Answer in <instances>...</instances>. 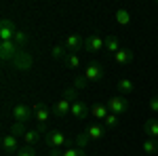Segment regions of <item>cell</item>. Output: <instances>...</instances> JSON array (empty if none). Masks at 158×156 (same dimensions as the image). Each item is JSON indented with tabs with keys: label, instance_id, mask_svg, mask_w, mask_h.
I'll use <instances>...</instances> for the list:
<instances>
[{
	"label": "cell",
	"instance_id": "obj_1",
	"mask_svg": "<svg viewBox=\"0 0 158 156\" xmlns=\"http://www.w3.org/2000/svg\"><path fill=\"white\" fill-rule=\"evenodd\" d=\"M78 99V95H76V89H65L63 91V95H61V99L55 103V108H53V114L57 116V118H65V116H70V110H72V103Z\"/></svg>",
	"mask_w": 158,
	"mask_h": 156
},
{
	"label": "cell",
	"instance_id": "obj_2",
	"mask_svg": "<svg viewBox=\"0 0 158 156\" xmlns=\"http://www.w3.org/2000/svg\"><path fill=\"white\" fill-rule=\"evenodd\" d=\"M32 118H34V106H27L23 101H19V103L13 106V120L15 122L25 124V122H30Z\"/></svg>",
	"mask_w": 158,
	"mask_h": 156
},
{
	"label": "cell",
	"instance_id": "obj_3",
	"mask_svg": "<svg viewBox=\"0 0 158 156\" xmlns=\"http://www.w3.org/2000/svg\"><path fill=\"white\" fill-rule=\"evenodd\" d=\"M106 106H108V110L112 112V114L122 116V114L129 110V101H127V97H122V95H114V97H110L108 101H106Z\"/></svg>",
	"mask_w": 158,
	"mask_h": 156
},
{
	"label": "cell",
	"instance_id": "obj_4",
	"mask_svg": "<svg viewBox=\"0 0 158 156\" xmlns=\"http://www.w3.org/2000/svg\"><path fill=\"white\" fill-rule=\"evenodd\" d=\"M85 51L89 53H99V51H106V36L101 34H91L85 38Z\"/></svg>",
	"mask_w": 158,
	"mask_h": 156
},
{
	"label": "cell",
	"instance_id": "obj_5",
	"mask_svg": "<svg viewBox=\"0 0 158 156\" xmlns=\"http://www.w3.org/2000/svg\"><path fill=\"white\" fill-rule=\"evenodd\" d=\"M19 53H21V48L17 47L13 40H9V42H0V57H2V61H15Z\"/></svg>",
	"mask_w": 158,
	"mask_h": 156
},
{
	"label": "cell",
	"instance_id": "obj_6",
	"mask_svg": "<svg viewBox=\"0 0 158 156\" xmlns=\"http://www.w3.org/2000/svg\"><path fill=\"white\" fill-rule=\"evenodd\" d=\"M47 145H49V150H63V145H68V137L61 131H49L47 133Z\"/></svg>",
	"mask_w": 158,
	"mask_h": 156
},
{
	"label": "cell",
	"instance_id": "obj_7",
	"mask_svg": "<svg viewBox=\"0 0 158 156\" xmlns=\"http://www.w3.org/2000/svg\"><path fill=\"white\" fill-rule=\"evenodd\" d=\"M82 76H85L89 82L101 80V78H103V68H101V63H97V61H91L85 70H82Z\"/></svg>",
	"mask_w": 158,
	"mask_h": 156
},
{
	"label": "cell",
	"instance_id": "obj_8",
	"mask_svg": "<svg viewBox=\"0 0 158 156\" xmlns=\"http://www.w3.org/2000/svg\"><path fill=\"white\" fill-rule=\"evenodd\" d=\"M15 34H17L15 23H13L11 19H6V17H4V19L0 21V42H9V40H13Z\"/></svg>",
	"mask_w": 158,
	"mask_h": 156
},
{
	"label": "cell",
	"instance_id": "obj_9",
	"mask_svg": "<svg viewBox=\"0 0 158 156\" xmlns=\"http://www.w3.org/2000/svg\"><path fill=\"white\" fill-rule=\"evenodd\" d=\"M63 47L68 53H76V51H80V47H85V38L80 34H68L63 40Z\"/></svg>",
	"mask_w": 158,
	"mask_h": 156
},
{
	"label": "cell",
	"instance_id": "obj_10",
	"mask_svg": "<svg viewBox=\"0 0 158 156\" xmlns=\"http://www.w3.org/2000/svg\"><path fill=\"white\" fill-rule=\"evenodd\" d=\"M86 114H89V108H86V103L82 99H76L72 103V110H70V118L74 120H85Z\"/></svg>",
	"mask_w": 158,
	"mask_h": 156
},
{
	"label": "cell",
	"instance_id": "obj_11",
	"mask_svg": "<svg viewBox=\"0 0 158 156\" xmlns=\"http://www.w3.org/2000/svg\"><path fill=\"white\" fill-rule=\"evenodd\" d=\"M51 118V110L47 103H36L34 106V120H36L38 124H47Z\"/></svg>",
	"mask_w": 158,
	"mask_h": 156
},
{
	"label": "cell",
	"instance_id": "obj_12",
	"mask_svg": "<svg viewBox=\"0 0 158 156\" xmlns=\"http://www.w3.org/2000/svg\"><path fill=\"white\" fill-rule=\"evenodd\" d=\"M85 133H86L89 139H103L106 133H108V129H106L101 122H93V124H89V127L85 129Z\"/></svg>",
	"mask_w": 158,
	"mask_h": 156
},
{
	"label": "cell",
	"instance_id": "obj_13",
	"mask_svg": "<svg viewBox=\"0 0 158 156\" xmlns=\"http://www.w3.org/2000/svg\"><path fill=\"white\" fill-rule=\"evenodd\" d=\"M2 152L4 154H17L19 152V141H17V137L13 135V133H9V135H4L2 137Z\"/></svg>",
	"mask_w": 158,
	"mask_h": 156
},
{
	"label": "cell",
	"instance_id": "obj_14",
	"mask_svg": "<svg viewBox=\"0 0 158 156\" xmlns=\"http://www.w3.org/2000/svg\"><path fill=\"white\" fill-rule=\"evenodd\" d=\"M133 59H135V53L131 48H124V47L114 55V63H118V65H129Z\"/></svg>",
	"mask_w": 158,
	"mask_h": 156
},
{
	"label": "cell",
	"instance_id": "obj_15",
	"mask_svg": "<svg viewBox=\"0 0 158 156\" xmlns=\"http://www.w3.org/2000/svg\"><path fill=\"white\" fill-rule=\"evenodd\" d=\"M49 156H86L85 148H65V150H49Z\"/></svg>",
	"mask_w": 158,
	"mask_h": 156
},
{
	"label": "cell",
	"instance_id": "obj_16",
	"mask_svg": "<svg viewBox=\"0 0 158 156\" xmlns=\"http://www.w3.org/2000/svg\"><path fill=\"white\" fill-rule=\"evenodd\" d=\"M13 65H15L17 70H21V72H23V70H30V68H32V55L25 53V51H21V53L17 55V59L13 61Z\"/></svg>",
	"mask_w": 158,
	"mask_h": 156
},
{
	"label": "cell",
	"instance_id": "obj_17",
	"mask_svg": "<svg viewBox=\"0 0 158 156\" xmlns=\"http://www.w3.org/2000/svg\"><path fill=\"white\" fill-rule=\"evenodd\" d=\"M143 133H146L150 139H156L158 141V118H150L143 122Z\"/></svg>",
	"mask_w": 158,
	"mask_h": 156
},
{
	"label": "cell",
	"instance_id": "obj_18",
	"mask_svg": "<svg viewBox=\"0 0 158 156\" xmlns=\"http://www.w3.org/2000/svg\"><path fill=\"white\" fill-rule=\"evenodd\" d=\"M108 114H110V110H108L106 103H93V108H91V116L97 118V122H103Z\"/></svg>",
	"mask_w": 158,
	"mask_h": 156
},
{
	"label": "cell",
	"instance_id": "obj_19",
	"mask_svg": "<svg viewBox=\"0 0 158 156\" xmlns=\"http://www.w3.org/2000/svg\"><path fill=\"white\" fill-rule=\"evenodd\" d=\"M40 139H42V133L38 131V129H27L25 135H23V144L25 145H36Z\"/></svg>",
	"mask_w": 158,
	"mask_h": 156
},
{
	"label": "cell",
	"instance_id": "obj_20",
	"mask_svg": "<svg viewBox=\"0 0 158 156\" xmlns=\"http://www.w3.org/2000/svg\"><path fill=\"white\" fill-rule=\"evenodd\" d=\"M63 65H65L68 70H76V68H80V65H82V59H80V55H78V53H68V55H65V59H63Z\"/></svg>",
	"mask_w": 158,
	"mask_h": 156
},
{
	"label": "cell",
	"instance_id": "obj_21",
	"mask_svg": "<svg viewBox=\"0 0 158 156\" xmlns=\"http://www.w3.org/2000/svg\"><path fill=\"white\" fill-rule=\"evenodd\" d=\"M114 21L118 25H129L131 23V11L129 9H118L114 13Z\"/></svg>",
	"mask_w": 158,
	"mask_h": 156
},
{
	"label": "cell",
	"instance_id": "obj_22",
	"mask_svg": "<svg viewBox=\"0 0 158 156\" xmlns=\"http://www.w3.org/2000/svg\"><path fill=\"white\" fill-rule=\"evenodd\" d=\"M120 48H122V47H120V40H118L116 36H106V51H108V53L116 55Z\"/></svg>",
	"mask_w": 158,
	"mask_h": 156
},
{
	"label": "cell",
	"instance_id": "obj_23",
	"mask_svg": "<svg viewBox=\"0 0 158 156\" xmlns=\"http://www.w3.org/2000/svg\"><path fill=\"white\" fill-rule=\"evenodd\" d=\"M116 86H118V91H120V93H124V95H131V93L135 91L133 80H129V78H120V80L116 82Z\"/></svg>",
	"mask_w": 158,
	"mask_h": 156
},
{
	"label": "cell",
	"instance_id": "obj_24",
	"mask_svg": "<svg viewBox=\"0 0 158 156\" xmlns=\"http://www.w3.org/2000/svg\"><path fill=\"white\" fill-rule=\"evenodd\" d=\"M118 122H120V116H118V114H112V112H110L108 116H106V120H103L101 124H103V127H106L108 131H114V129L118 127Z\"/></svg>",
	"mask_w": 158,
	"mask_h": 156
},
{
	"label": "cell",
	"instance_id": "obj_25",
	"mask_svg": "<svg viewBox=\"0 0 158 156\" xmlns=\"http://www.w3.org/2000/svg\"><path fill=\"white\" fill-rule=\"evenodd\" d=\"M141 148H143V152H146V154H158V141H156V139L146 137V141L141 144Z\"/></svg>",
	"mask_w": 158,
	"mask_h": 156
},
{
	"label": "cell",
	"instance_id": "obj_26",
	"mask_svg": "<svg viewBox=\"0 0 158 156\" xmlns=\"http://www.w3.org/2000/svg\"><path fill=\"white\" fill-rule=\"evenodd\" d=\"M65 55H68V51H65L63 44H55V47L51 48V57H53V59L63 61V59H65Z\"/></svg>",
	"mask_w": 158,
	"mask_h": 156
},
{
	"label": "cell",
	"instance_id": "obj_27",
	"mask_svg": "<svg viewBox=\"0 0 158 156\" xmlns=\"http://www.w3.org/2000/svg\"><path fill=\"white\" fill-rule=\"evenodd\" d=\"M13 42H15L17 47H19L21 51H23V48L27 47V36H25V34L21 32V30H17V34H15V38H13Z\"/></svg>",
	"mask_w": 158,
	"mask_h": 156
},
{
	"label": "cell",
	"instance_id": "obj_28",
	"mask_svg": "<svg viewBox=\"0 0 158 156\" xmlns=\"http://www.w3.org/2000/svg\"><path fill=\"white\" fill-rule=\"evenodd\" d=\"M15 156H38V152L34 150V145H25V144H23Z\"/></svg>",
	"mask_w": 158,
	"mask_h": 156
},
{
	"label": "cell",
	"instance_id": "obj_29",
	"mask_svg": "<svg viewBox=\"0 0 158 156\" xmlns=\"http://www.w3.org/2000/svg\"><path fill=\"white\" fill-rule=\"evenodd\" d=\"M25 131H27V127H25V124H21V122H13L11 133L15 135V137H19V135L23 137V135H25Z\"/></svg>",
	"mask_w": 158,
	"mask_h": 156
},
{
	"label": "cell",
	"instance_id": "obj_30",
	"mask_svg": "<svg viewBox=\"0 0 158 156\" xmlns=\"http://www.w3.org/2000/svg\"><path fill=\"white\" fill-rule=\"evenodd\" d=\"M86 86H89V80H86L82 74L74 78V89H76V91H82V89H86Z\"/></svg>",
	"mask_w": 158,
	"mask_h": 156
},
{
	"label": "cell",
	"instance_id": "obj_31",
	"mask_svg": "<svg viewBox=\"0 0 158 156\" xmlns=\"http://www.w3.org/2000/svg\"><path fill=\"white\" fill-rule=\"evenodd\" d=\"M89 141H91V139L86 137V133H85V131H82V133H78V135H76V139H74L76 148H85V145L89 144Z\"/></svg>",
	"mask_w": 158,
	"mask_h": 156
},
{
	"label": "cell",
	"instance_id": "obj_32",
	"mask_svg": "<svg viewBox=\"0 0 158 156\" xmlns=\"http://www.w3.org/2000/svg\"><path fill=\"white\" fill-rule=\"evenodd\" d=\"M148 108H150V112H154V114H158V95H154L150 101H148Z\"/></svg>",
	"mask_w": 158,
	"mask_h": 156
},
{
	"label": "cell",
	"instance_id": "obj_33",
	"mask_svg": "<svg viewBox=\"0 0 158 156\" xmlns=\"http://www.w3.org/2000/svg\"><path fill=\"white\" fill-rule=\"evenodd\" d=\"M156 6H158V0H156Z\"/></svg>",
	"mask_w": 158,
	"mask_h": 156
}]
</instances>
